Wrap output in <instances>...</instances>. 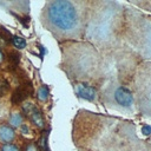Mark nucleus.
Returning <instances> with one entry per match:
<instances>
[{"mask_svg":"<svg viewBox=\"0 0 151 151\" xmlns=\"http://www.w3.org/2000/svg\"><path fill=\"white\" fill-rule=\"evenodd\" d=\"M44 17L50 27H52L51 29H55L61 33L73 32L79 21L78 11L74 4L67 0L48 2L45 8Z\"/></svg>","mask_w":151,"mask_h":151,"instance_id":"f257e3e1","label":"nucleus"},{"mask_svg":"<svg viewBox=\"0 0 151 151\" xmlns=\"http://www.w3.org/2000/svg\"><path fill=\"white\" fill-rule=\"evenodd\" d=\"M114 100L117 104H119L120 106H124V107H129L132 101H133V96H132V92L124 87V86H120L118 87L116 91H114Z\"/></svg>","mask_w":151,"mask_h":151,"instance_id":"f03ea898","label":"nucleus"},{"mask_svg":"<svg viewBox=\"0 0 151 151\" xmlns=\"http://www.w3.org/2000/svg\"><path fill=\"white\" fill-rule=\"evenodd\" d=\"M25 113L29 117V119L39 127H42L44 126V118H42V114L41 112L38 110V107L33 104V103H27L22 106Z\"/></svg>","mask_w":151,"mask_h":151,"instance_id":"7ed1b4c3","label":"nucleus"},{"mask_svg":"<svg viewBox=\"0 0 151 151\" xmlns=\"http://www.w3.org/2000/svg\"><path fill=\"white\" fill-rule=\"evenodd\" d=\"M76 92L78 97L86 99V100H94L97 96V90L93 86L86 85V84H78L76 87Z\"/></svg>","mask_w":151,"mask_h":151,"instance_id":"20e7f679","label":"nucleus"},{"mask_svg":"<svg viewBox=\"0 0 151 151\" xmlns=\"http://www.w3.org/2000/svg\"><path fill=\"white\" fill-rule=\"evenodd\" d=\"M14 138V131L8 125H0V142L9 143Z\"/></svg>","mask_w":151,"mask_h":151,"instance_id":"39448f33","label":"nucleus"},{"mask_svg":"<svg viewBox=\"0 0 151 151\" xmlns=\"http://www.w3.org/2000/svg\"><path fill=\"white\" fill-rule=\"evenodd\" d=\"M28 92H31V91H28V88L25 87V86L18 87V88L14 91V93L12 94V103H14V104L21 103V101L28 96Z\"/></svg>","mask_w":151,"mask_h":151,"instance_id":"423d86ee","label":"nucleus"},{"mask_svg":"<svg viewBox=\"0 0 151 151\" xmlns=\"http://www.w3.org/2000/svg\"><path fill=\"white\" fill-rule=\"evenodd\" d=\"M21 123H22V118H21V116L18 112H14V113L11 114V117H9V124L12 126H19Z\"/></svg>","mask_w":151,"mask_h":151,"instance_id":"0eeeda50","label":"nucleus"},{"mask_svg":"<svg viewBox=\"0 0 151 151\" xmlns=\"http://www.w3.org/2000/svg\"><path fill=\"white\" fill-rule=\"evenodd\" d=\"M12 42H13V45L17 47V48H24V47H26V41H25V39L24 38H21V37H13L12 38Z\"/></svg>","mask_w":151,"mask_h":151,"instance_id":"6e6552de","label":"nucleus"},{"mask_svg":"<svg viewBox=\"0 0 151 151\" xmlns=\"http://www.w3.org/2000/svg\"><path fill=\"white\" fill-rule=\"evenodd\" d=\"M47 97H48V87L46 85L40 86L39 90H38V98L40 100H46Z\"/></svg>","mask_w":151,"mask_h":151,"instance_id":"1a4fd4ad","label":"nucleus"},{"mask_svg":"<svg viewBox=\"0 0 151 151\" xmlns=\"http://www.w3.org/2000/svg\"><path fill=\"white\" fill-rule=\"evenodd\" d=\"M9 88V85L7 83V80H5L4 78H0V96H4Z\"/></svg>","mask_w":151,"mask_h":151,"instance_id":"9d476101","label":"nucleus"},{"mask_svg":"<svg viewBox=\"0 0 151 151\" xmlns=\"http://www.w3.org/2000/svg\"><path fill=\"white\" fill-rule=\"evenodd\" d=\"M19 60H20V54H18V53H11L9 54V61L13 63L14 66L19 63Z\"/></svg>","mask_w":151,"mask_h":151,"instance_id":"9b49d317","label":"nucleus"},{"mask_svg":"<svg viewBox=\"0 0 151 151\" xmlns=\"http://www.w3.org/2000/svg\"><path fill=\"white\" fill-rule=\"evenodd\" d=\"M2 151H19L18 147L13 144H6L4 147H2Z\"/></svg>","mask_w":151,"mask_h":151,"instance_id":"f8f14e48","label":"nucleus"},{"mask_svg":"<svg viewBox=\"0 0 151 151\" xmlns=\"http://www.w3.org/2000/svg\"><path fill=\"white\" fill-rule=\"evenodd\" d=\"M142 132H143L144 134H150V133H151V126L144 125V126L142 127Z\"/></svg>","mask_w":151,"mask_h":151,"instance_id":"ddd939ff","label":"nucleus"},{"mask_svg":"<svg viewBox=\"0 0 151 151\" xmlns=\"http://www.w3.org/2000/svg\"><path fill=\"white\" fill-rule=\"evenodd\" d=\"M26 151H38V149H37V146H35V145L31 144V145H28V146L26 147Z\"/></svg>","mask_w":151,"mask_h":151,"instance_id":"4468645a","label":"nucleus"},{"mask_svg":"<svg viewBox=\"0 0 151 151\" xmlns=\"http://www.w3.org/2000/svg\"><path fill=\"white\" fill-rule=\"evenodd\" d=\"M21 131H22L24 134H27V133L29 132V129H28L27 125H22V126H21Z\"/></svg>","mask_w":151,"mask_h":151,"instance_id":"2eb2a0df","label":"nucleus"},{"mask_svg":"<svg viewBox=\"0 0 151 151\" xmlns=\"http://www.w3.org/2000/svg\"><path fill=\"white\" fill-rule=\"evenodd\" d=\"M2 59H4V55H2V53H1V51H0V64L2 63Z\"/></svg>","mask_w":151,"mask_h":151,"instance_id":"dca6fc26","label":"nucleus"}]
</instances>
